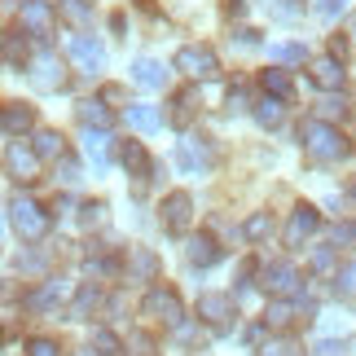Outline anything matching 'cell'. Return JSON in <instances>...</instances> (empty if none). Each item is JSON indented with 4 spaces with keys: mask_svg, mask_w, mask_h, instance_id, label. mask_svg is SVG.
Instances as JSON below:
<instances>
[{
    "mask_svg": "<svg viewBox=\"0 0 356 356\" xmlns=\"http://www.w3.org/2000/svg\"><path fill=\"white\" fill-rule=\"evenodd\" d=\"M58 9H62V18L75 22V26H88L92 22V9L84 5V0H58Z\"/></svg>",
    "mask_w": 356,
    "mask_h": 356,
    "instance_id": "obj_27",
    "label": "cell"
},
{
    "mask_svg": "<svg viewBox=\"0 0 356 356\" xmlns=\"http://www.w3.org/2000/svg\"><path fill=\"white\" fill-rule=\"evenodd\" d=\"M111 136H106V128H84V154L92 159V168H106V159H111Z\"/></svg>",
    "mask_w": 356,
    "mask_h": 356,
    "instance_id": "obj_18",
    "label": "cell"
},
{
    "mask_svg": "<svg viewBox=\"0 0 356 356\" xmlns=\"http://www.w3.org/2000/svg\"><path fill=\"white\" fill-rule=\"evenodd\" d=\"M255 119L264 123V128H277V123H282V102L277 97H264V102L255 106Z\"/></svg>",
    "mask_w": 356,
    "mask_h": 356,
    "instance_id": "obj_29",
    "label": "cell"
},
{
    "mask_svg": "<svg viewBox=\"0 0 356 356\" xmlns=\"http://www.w3.org/2000/svg\"><path fill=\"white\" fill-rule=\"evenodd\" d=\"M273 53H277L282 62H304V58H308V53H304V44H277Z\"/></svg>",
    "mask_w": 356,
    "mask_h": 356,
    "instance_id": "obj_38",
    "label": "cell"
},
{
    "mask_svg": "<svg viewBox=\"0 0 356 356\" xmlns=\"http://www.w3.org/2000/svg\"><path fill=\"white\" fill-rule=\"evenodd\" d=\"M0 238H5V220H0Z\"/></svg>",
    "mask_w": 356,
    "mask_h": 356,
    "instance_id": "obj_47",
    "label": "cell"
},
{
    "mask_svg": "<svg viewBox=\"0 0 356 356\" xmlns=\"http://www.w3.org/2000/svg\"><path fill=\"white\" fill-rule=\"evenodd\" d=\"M321 229V216H317V207H308V202H299V207L291 211V225H286V246H304L312 234Z\"/></svg>",
    "mask_w": 356,
    "mask_h": 356,
    "instance_id": "obj_8",
    "label": "cell"
},
{
    "mask_svg": "<svg viewBox=\"0 0 356 356\" xmlns=\"http://www.w3.org/2000/svg\"><path fill=\"white\" fill-rule=\"evenodd\" d=\"M312 84H317V88H325V92H339V88H343V62H339L334 58V53H330V58H312Z\"/></svg>",
    "mask_w": 356,
    "mask_h": 356,
    "instance_id": "obj_12",
    "label": "cell"
},
{
    "mask_svg": "<svg viewBox=\"0 0 356 356\" xmlns=\"http://www.w3.org/2000/svg\"><path fill=\"white\" fill-rule=\"evenodd\" d=\"M132 79H136L141 88H149V92H154V88H163V84H168V71H163V62H154V58H141V62L132 66Z\"/></svg>",
    "mask_w": 356,
    "mask_h": 356,
    "instance_id": "obj_17",
    "label": "cell"
},
{
    "mask_svg": "<svg viewBox=\"0 0 356 356\" xmlns=\"http://www.w3.org/2000/svg\"><path fill=\"white\" fill-rule=\"evenodd\" d=\"M343 9H348V0H317V18L321 22H334Z\"/></svg>",
    "mask_w": 356,
    "mask_h": 356,
    "instance_id": "obj_36",
    "label": "cell"
},
{
    "mask_svg": "<svg viewBox=\"0 0 356 356\" xmlns=\"http://www.w3.org/2000/svg\"><path fill=\"white\" fill-rule=\"evenodd\" d=\"M9 58H13V62L26 58V44H22V40H13V44H9Z\"/></svg>",
    "mask_w": 356,
    "mask_h": 356,
    "instance_id": "obj_46",
    "label": "cell"
},
{
    "mask_svg": "<svg viewBox=\"0 0 356 356\" xmlns=\"http://www.w3.org/2000/svg\"><path fill=\"white\" fill-rule=\"evenodd\" d=\"M334 242H356V225H352V220H343V225L334 229Z\"/></svg>",
    "mask_w": 356,
    "mask_h": 356,
    "instance_id": "obj_43",
    "label": "cell"
},
{
    "mask_svg": "<svg viewBox=\"0 0 356 356\" xmlns=\"http://www.w3.org/2000/svg\"><path fill=\"white\" fill-rule=\"evenodd\" d=\"M0 128H5L9 136H22V132H31L35 128V111L31 106H22V102H13L0 111Z\"/></svg>",
    "mask_w": 356,
    "mask_h": 356,
    "instance_id": "obj_14",
    "label": "cell"
},
{
    "mask_svg": "<svg viewBox=\"0 0 356 356\" xmlns=\"http://www.w3.org/2000/svg\"><path fill=\"white\" fill-rule=\"evenodd\" d=\"M71 62L79 66V71H102V66H106V49L97 44V40H92V35H75L71 40Z\"/></svg>",
    "mask_w": 356,
    "mask_h": 356,
    "instance_id": "obj_11",
    "label": "cell"
},
{
    "mask_svg": "<svg viewBox=\"0 0 356 356\" xmlns=\"http://www.w3.org/2000/svg\"><path fill=\"white\" fill-rule=\"evenodd\" d=\"M26 356H62V348L53 343V339H31V348H26Z\"/></svg>",
    "mask_w": 356,
    "mask_h": 356,
    "instance_id": "obj_37",
    "label": "cell"
},
{
    "mask_svg": "<svg viewBox=\"0 0 356 356\" xmlns=\"http://www.w3.org/2000/svg\"><path fill=\"white\" fill-rule=\"evenodd\" d=\"M312 356H343V343H334V339H321V343L312 348Z\"/></svg>",
    "mask_w": 356,
    "mask_h": 356,
    "instance_id": "obj_40",
    "label": "cell"
},
{
    "mask_svg": "<svg viewBox=\"0 0 356 356\" xmlns=\"http://www.w3.org/2000/svg\"><path fill=\"white\" fill-rule=\"evenodd\" d=\"M141 317H149V321H159V325H181V317H185V308H181V295L172 291V286H154L145 299H141Z\"/></svg>",
    "mask_w": 356,
    "mask_h": 356,
    "instance_id": "obj_3",
    "label": "cell"
},
{
    "mask_svg": "<svg viewBox=\"0 0 356 356\" xmlns=\"http://www.w3.org/2000/svg\"><path fill=\"white\" fill-rule=\"evenodd\" d=\"M18 18H22V26H26L31 35H49V31H53V18H58V13H53L49 0H22Z\"/></svg>",
    "mask_w": 356,
    "mask_h": 356,
    "instance_id": "obj_10",
    "label": "cell"
},
{
    "mask_svg": "<svg viewBox=\"0 0 356 356\" xmlns=\"http://www.w3.org/2000/svg\"><path fill=\"white\" fill-rule=\"evenodd\" d=\"M242 106H246V92L234 88V92H229V111H242Z\"/></svg>",
    "mask_w": 356,
    "mask_h": 356,
    "instance_id": "obj_45",
    "label": "cell"
},
{
    "mask_svg": "<svg viewBox=\"0 0 356 356\" xmlns=\"http://www.w3.org/2000/svg\"><path fill=\"white\" fill-rule=\"evenodd\" d=\"M259 356H304V352H299L295 339H268V343L259 348Z\"/></svg>",
    "mask_w": 356,
    "mask_h": 356,
    "instance_id": "obj_31",
    "label": "cell"
},
{
    "mask_svg": "<svg viewBox=\"0 0 356 356\" xmlns=\"http://www.w3.org/2000/svg\"><path fill=\"white\" fill-rule=\"evenodd\" d=\"M264 291L273 299H299L304 295V277H299L291 264H268L264 268Z\"/></svg>",
    "mask_w": 356,
    "mask_h": 356,
    "instance_id": "obj_5",
    "label": "cell"
},
{
    "mask_svg": "<svg viewBox=\"0 0 356 356\" xmlns=\"http://www.w3.org/2000/svg\"><path fill=\"white\" fill-rule=\"evenodd\" d=\"M189 225H194V198L176 189V194L163 198V229L168 234H185Z\"/></svg>",
    "mask_w": 356,
    "mask_h": 356,
    "instance_id": "obj_7",
    "label": "cell"
},
{
    "mask_svg": "<svg viewBox=\"0 0 356 356\" xmlns=\"http://www.w3.org/2000/svg\"><path fill=\"white\" fill-rule=\"evenodd\" d=\"M31 149H35V159H40V163H44V159H49V163H58V159L66 154V141H62V132H53V128H49V132H40V136H35V145H31Z\"/></svg>",
    "mask_w": 356,
    "mask_h": 356,
    "instance_id": "obj_19",
    "label": "cell"
},
{
    "mask_svg": "<svg viewBox=\"0 0 356 356\" xmlns=\"http://www.w3.org/2000/svg\"><path fill=\"white\" fill-rule=\"evenodd\" d=\"M198 317H207L211 330H229V325H234V317H238V308H234V299H229V295L207 291V295L198 299Z\"/></svg>",
    "mask_w": 356,
    "mask_h": 356,
    "instance_id": "obj_6",
    "label": "cell"
},
{
    "mask_svg": "<svg viewBox=\"0 0 356 356\" xmlns=\"http://www.w3.org/2000/svg\"><path fill=\"white\" fill-rule=\"evenodd\" d=\"M176 71H185L189 79H216L220 75V58L207 44H185L176 53Z\"/></svg>",
    "mask_w": 356,
    "mask_h": 356,
    "instance_id": "obj_4",
    "label": "cell"
},
{
    "mask_svg": "<svg viewBox=\"0 0 356 356\" xmlns=\"http://www.w3.org/2000/svg\"><path fill=\"white\" fill-rule=\"evenodd\" d=\"M0 53H5V35H0Z\"/></svg>",
    "mask_w": 356,
    "mask_h": 356,
    "instance_id": "obj_48",
    "label": "cell"
},
{
    "mask_svg": "<svg viewBox=\"0 0 356 356\" xmlns=\"http://www.w3.org/2000/svg\"><path fill=\"white\" fill-rule=\"evenodd\" d=\"M273 5V13H277V18H286V22H295L299 13H304V5H299V0H268Z\"/></svg>",
    "mask_w": 356,
    "mask_h": 356,
    "instance_id": "obj_34",
    "label": "cell"
},
{
    "mask_svg": "<svg viewBox=\"0 0 356 356\" xmlns=\"http://www.w3.org/2000/svg\"><path fill=\"white\" fill-rule=\"evenodd\" d=\"M304 154L312 163H321V168H330V163H339L348 154V141H343V132L330 128V123H321V119H308L304 123Z\"/></svg>",
    "mask_w": 356,
    "mask_h": 356,
    "instance_id": "obj_1",
    "label": "cell"
},
{
    "mask_svg": "<svg viewBox=\"0 0 356 356\" xmlns=\"http://www.w3.org/2000/svg\"><path fill=\"white\" fill-rule=\"evenodd\" d=\"M97 304H102V291H97V286H84V291L75 295V308H71V317H88V312L97 308Z\"/></svg>",
    "mask_w": 356,
    "mask_h": 356,
    "instance_id": "obj_28",
    "label": "cell"
},
{
    "mask_svg": "<svg viewBox=\"0 0 356 356\" xmlns=\"http://www.w3.org/2000/svg\"><path fill=\"white\" fill-rule=\"evenodd\" d=\"M334 291H339L343 304H356V259H348V264L334 273Z\"/></svg>",
    "mask_w": 356,
    "mask_h": 356,
    "instance_id": "obj_22",
    "label": "cell"
},
{
    "mask_svg": "<svg viewBox=\"0 0 356 356\" xmlns=\"http://www.w3.org/2000/svg\"><path fill=\"white\" fill-rule=\"evenodd\" d=\"M308 264H312V273H330L334 268V251H330V246H317Z\"/></svg>",
    "mask_w": 356,
    "mask_h": 356,
    "instance_id": "obj_35",
    "label": "cell"
},
{
    "mask_svg": "<svg viewBox=\"0 0 356 356\" xmlns=\"http://www.w3.org/2000/svg\"><path fill=\"white\" fill-rule=\"evenodd\" d=\"M58 163H62V181H66V185H75V181H79V168H75V163L66 159V154H62Z\"/></svg>",
    "mask_w": 356,
    "mask_h": 356,
    "instance_id": "obj_42",
    "label": "cell"
},
{
    "mask_svg": "<svg viewBox=\"0 0 356 356\" xmlns=\"http://www.w3.org/2000/svg\"><path fill=\"white\" fill-rule=\"evenodd\" d=\"M62 295H66V282H49L44 291H40V295L31 299V304H35V308H53V304H58Z\"/></svg>",
    "mask_w": 356,
    "mask_h": 356,
    "instance_id": "obj_33",
    "label": "cell"
},
{
    "mask_svg": "<svg viewBox=\"0 0 356 356\" xmlns=\"http://www.w3.org/2000/svg\"><path fill=\"white\" fill-rule=\"evenodd\" d=\"M123 168H128L136 181H149L154 163H149V154H145V145H141V141H123Z\"/></svg>",
    "mask_w": 356,
    "mask_h": 356,
    "instance_id": "obj_16",
    "label": "cell"
},
{
    "mask_svg": "<svg viewBox=\"0 0 356 356\" xmlns=\"http://www.w3.org/2000/svg\"><path fill=\"white\" fill-rule=\"evenodd\" d=\"M264 92H268V97H277V102H286L295 92V84H291V75H286V71H264Z\"/></svg>",
    "mask_w": 356,
    "mask_h": 356,
    "instance_id": "obj_25",
    "label": "cell"
},
{
    "mask_svg": "<svg viewBox=\"0 0 356 356\" xmlns=\"http://www.w3.org/2000/svg\"><path fill=\"white\" fill-rule=\"evenodd\" d=\"M31 84L44 88V92H58L66 84V71H62V62L53 58V53H40V58L31 62Z\"/></svg>",
    "mask_w": 356,
    "mask_h": 356,
    "instance_id": "obj_9",
    "label": "cell"
},
{
    "mask_svg": "<svg viewBox=\"0 0 356 356\" xmlns=\"http://www.w3.org/2000/svg\"><path fill=\"white\" fill-rule=\"evenodd\" d=\"M273 234V220H268V211H259V216H251V220H246V238L251 242H264Z\"/></svg>",
    "mask_w": 356,
    "mask_h": 356,
    "instance_id": "obj_32",
    "label": "cell"
},
{
    "mask_svg": "<svg viewBox=\"0 0 356 356\" xmlns=\"http://www.w3.org/2000/svg\"><path fill=\"white\" fill-rule=\"evenodd\" d=\"M128 123H132L136 132H154L163 119H159V111H154V106H141V102H136V106H128Z\"/></svg>",
    "mask_w": 356,
    "mask_h": 356,
    "instance_id": "obj_23",
    "label": "cell"
},
{
    "mask_svg": "<svg viewBox=\"0 0 356 356\" xmlns=\"http://www.w3.org/2000/svg\"><path fill=\"white\" fill-rule=\"evenodd\" d=\"M92 352H97V356H123V343L111 330H97V334H92Z\"/></svg>",
    "mask_w": 356,
    "mask_h": 356,
    "instance_id": "obj_30",
    "label": "cell"
},
{
    "mask_svg": "<svg viewBox=\"0 0 356 356\" xmlns=\"http://www.w3.org/2000/svg\"><path fill=\"white\" fill-rule=\"evenodd\" d=\"M321 115H325V119H343V97H330V102H321Z\"/></svg>",
    "mask_w": 356,
    "mask_h": 356,
    "instance_id": "obj_41",
    "label": "cell"
},
{
    "mask_svg": "<svg viewBox=\"0 0 356 356\" xmlns=\"http://www.w3.org/2000/svg\"><path fill=\"white\" fill-rule=\"evenodd\" d=\"M176 111H172V123L176 128H189V119H194V111H198V88H185V92H176Z\"/></svg>",
    "mask_w": 356,
    "mask_h": 356,
    "instance_id": "obj_20",
    "label": "cell"
},
{
    "mask_svg": "<svg viewBox=\"0 0 356 356\" xmlns=\"http://www.w3.org/2000/svg\"><path fill=\"white\" fill-rule=\"evenodd\" d=\"M185 255H189V264H194V268H211L216 259H220V246H216V238H207V234H198V238H189V246H185Z\"/></svg>",
    "mask_w": 356,
    "mask_h": 356,
    "instance_id": "obj_15",
    "label": "cell"
},
{
    "mask_svg": "<svg viewBox=\"0 0 356 356\" xmlns=\"http://www.w3.org/2000/svg\"><path fill=\"white\" fill-rule=\"evenodd\" d=\"M128 268L136 273V277H159V255H154V251H145V246H136L132 259H128Z\"/></svg>",
    "mask_w": 356,
    "mask_h": 356,
    "instance_id": "obj_24",
    "label": "cell"
},
{
    "mask_svg": "<svg viewBox=\"0 0 356 356\" xmlns=\"http://www.w3.org/2000/svg\"><path fill=\"white\" fill-rule=\"evenodd\" d=\"M9 172L18 176V181H35V176H40V159H35V149H31V145H22V141H9Z\"/></svg>",
    "mask_w": 356,
    "mask_h": 356,
    "instance_id": "obj_13",
    "label": "cell"
},
{
    "mask_svg": "<svg viewBox=\"0 0 356 356\" xmlns=\"http://www.w3.org/2000/svg\"><path fill=\"white\" fill-rule=\"evenodd\" d=\"M79 119H84V128H111V111L102 102H79Z\"/></svg>",
    "mask_w": 356,
    "mask_h": 356,
    "instance_id": "obj_26",
    "label": "cell"
},
{
    "mask_svg": "<svg viewBox=\"0 0 356 356\" xmlns=\"http://www.w3.org/2000/svg\"><path fill=\"white\" fill-rule=\"evenodd\" d=\"M181 168H189V172L211 168V149H207V145H198L194 136H189V141H181Z\"/></svg>",
    "mask_w": 356,
    "mask_h": 356,
    "instance_id": "obj_21",
    "label": "cell"
},
{
    "mask_svg": "<svg viewBox=\"0 0 356 356\" xmlns=\"http://www.w3.org/2000/svg\"><path fill=\"white\" fill-rule=\"evenodd\" d=\"M128 348H132V356H149V352H154V343H149L145 334H132V339H128Z\"/></svg>",
    "mask_w": 356,
    "mask_h": 356,
    "instance_id": "obj_39",
    "label": "cell"
},
{
    "mask_svg": "<svg viewBox=\"0 0 356 356\" xmlns=\"http://www.w3.org/2000/svg\"><path fill=\"white\" fill-rule=\"evenodd\" d=\"M352 31H356V13H352Z\"/></svg>",
    "mask_w": 356,
    "mask_h": 356,
    "instance_id": "obj_49",
    "label": "cell"
},
{
    "mask_svg": "<svg viewBox=\"0 0 356 356\" xmlns=\"http://www.w3.org/2000/svg\"><path fill=\"white\" fill-rule=\"evenodd\" d=\"M9 220H13V229H18L26 242H40V238L49 234V211L40 207L35 198H22L18 194V198L9 202Z\"/></svg>",
    "mask_w": 356,
    "mask_h": 356,
    "instance_id": "obj_2",
    "label": "cell"
},
{
    "mask_svg": "<svg viewBox=\"0 0 356 356\" xmlns=\"http://www.w3.org/2000/svg\"><path fill=\"white\" fill-rule=\"evenodd\" d=\"M79 220H84V225H97V220H102V202H88V207H84V216H79Z\"/></svg>",
    "mask_w": 356,
    "mask_h": 356,
    "instance_id": "obj_44",
    "label": "cell"
}]
</instances>
